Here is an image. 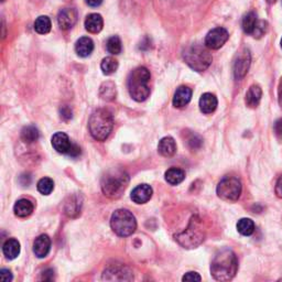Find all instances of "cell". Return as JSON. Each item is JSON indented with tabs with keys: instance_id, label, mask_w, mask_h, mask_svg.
Listing matches in <instances>:
<instances>
[{
	"instance_id": "obj_1",
	"label": "cell",
	"mask_w": 282,
	"mask_h": 282,
	"mask_svg": "<svg viewBox=\"0 0 282 282\" xmlns=\"http://www.w3.org/2000/svg\"><path fill=\"white\" fill-rule=\"evenodd\" d=\"M238 270V260L233 250L228 248L219 250L211 263V273L217 281H229L233 279Z\"/></svg>"
},
{
	"instance_id": "obj_2",
	"label": "cell",
	"mask_w": 282,
	"mask_h": 282,
	"mask_svg": "<svg viewBox=\"0 0 282 282\" xmlns=\"http://www.w3.org/2000/svg\"><path fill=\"white\" fill-rule=\"evenodd\" d=\"M150 71L145 66H139L131 72L128 77V91L134 101L141 103L150 96Z\"/></svg>"
},
{
	"instance_id": "obj_3",
	"label": "cell",
	"mask_w": 282,
	"mask_h": 282,
	"mask_svg": "<svg viewBox=\"0 0 282 282\" xmlns=\"http://www.w3.org/2000/svg\"><path fill=\"white\" fill-rule=\"evenodd\" d=\"M114 128V118L107 109L98 108L92 113L88 120V129L94 139L105 141Z\"/></svg>"
},
{
	"instance_id": "obj_4",
	"label": "cell",
	"mask_w": 282,
	"mask_h": 282,
	"mask_svg": "<svg viewBox=\"0 0 282 282\" xmlns=\"http://www.w3.org/2000/svg\"><path fill=\"white\" fill-rule=\"evenodd\" d=\"M129 183V176L123 169H112L102 178V191L110 198H118Z\"/></svg>"
},
{
	"instance_id": "obj_5",
	"label": "cell",
	"mask_w": 282,
	"mask_h": 282,
	"mask_svg": "<svg viewBox=\"0 0 282 282\" xmlns=\"http://www.w3.org/2000/svg\"><path fill=\"white\" fill-rule=\"evenodd\" d=\"M208 49V48H207ZM206 48L198 44L187 47L183 52V59L185 63L190 66L192 70L196 72H204L212 64V54Z\"/></svg>"
},
{
	"instance_id": "obj_6",
	"label": "cell",
	"mask_w": 282,
	"mask_h": 282,
	"mask_svg": "<svg viewBox=\"0 0 282 282\" xmlns=\"http://www.w3.org/2000/svg\"><path fill=\"white\" fill-rule=\"evenodd\" d=\"M205 239V231L202 227L201 219L193 216L187 228L175 236V240L183 247L191 249L200 246Z\"/></svg>"
},
{
	"instance_id": "obj_7",
	"label": "cell",
	"mask_w": 282,
	"mask_h": 282,
	"mask_svg": "<svg viewBox=\"0 0 282 282\" xmlns=\"http://www.w3.org/2000/svg\"><path fill=\"white\" fill-rule=\"evenodd\" d=\"M110 226L116 235L128 237L137 229V220L135 215L128 209L120 208L115 211L110 218Z\"/></svg>"
},
{
	"instance_id": "obj_8",
	"label": "cell",
	"mask_w": 282,
	"mask_h": 282,
	"mask_svg": "<svg viewBox=\"0 0 282 282\" xmlns=\"http://www.w3.org/2000/svg\"><path fill=\"white\" fill-rule=\"evenodd\" d=\"M217 195L224 201L235 202L241 194V183L236 176H225L217 185Z\"/></svg>"
},
{
	"instance_id": "obj_9",
	"label": "cell",
	"mask_w": 282,
	"mask_h": 282,
	"mask_svg": "<svg viewBox=\"0 0 282 282\" xmlns=\"http://www.w3.org/2000/svg\"><path fill=\"white\" fill-rule=\"evenodd\" d=\"M52 146L54 148V150H57L59 153L62 154H68L70 157H77L81 154V148L75 145V143H72L69 136L65 134V132H57L52 137Z\"/></svg>"
},
{
	"instance_id": "obj_10",
	"label": "cell",
	"mask_w": 282,
	"mask_h": 282,
	"mask_svg": "<svg viewBox=\"0 0 282 282\" xmlns=\"http://www.w3.org/2000/svg\"><path fill=\"white\" fill-rule=\"evenodd\" d=\"M251 64V55L248 49H242L237 54L234 61V76L236 80H241L247 75Z\"/></svg>"
},
{
	"instance_id": "obj_11",
	"label": "cell",
	"mask_w": 282,
	"mask_h": 282,
	"mask_svg": "<svg viewBox=\"0 0 282 282\" xmlns=\"http://www.w3.org/2000/svg\"><path fill=\"white\" fill-rule=\"evenodd\" d=\"M229 39V33L225 28L218 27L211 30L205 38V46L211 50H218L227 42Z\"/></svg>"
},
{
	"instance_id": "obj_12",
	"label": "cell",
	"mask_w": 282,
	"mask_h": 282,
	"mask_svg": "<svg viewBox=\"0 0 282 282\" xmlns=\"http://www.w3.org/2000/svg\"><path fill=\"white\" fill-rule=\"evenodd\" d=\"M77 21V11L74 8H64L58 15V24L61 29L66 31L73 28Z\"/></svg>"
},
{
	"instance_id": "obj_13",
	"label": "cell",
	"mask_w": 282,
	"mask_h": 282,
	"mask_svg": "<svg viewBox=\"0 0 282 282\" xmlns=\"http://www.w3.org/2000/svg\"><path fill=\"white\" fill-rule=\"evenodd\" d=\"M153 190L149 184H140L136 186L131 192V200L136 204H145L148 201H150L152 197Z\"/></svg>"
},
{
	"instance_id": "obj_14",
	"label": "cell",
	"mask_w": 282,
	"mask_h": 282,
	"mask_svg": "<svg viewBox=\"0 0 282 282\" xmlns=\"http://www.w3.org/2000/svg\"><path fill=\"white\" fill-rule=\"evenodd\" d=\"M50 249H51V239L46 234L39 236L33 242V252L38 258L47 257Z\"/></svg>"
},
{
	"instance_id": "obj_15",
	"label": "cell",
	"mask_w": 282,
	"mask_h": 282,
	"mask_svg": "<svg viewBox=\"0 0 282 282\" xmlns=\"http://www.w3.org/2000/svg\"><path fill=\"white\" fill-rule=\"evenodd\" d=\"M192 90L187 86H180L175 91L173 96V106L176 108H183L191 102Z\"/></svg>"
},
{
	"instance_id": "obj_16",
	"label": "cell",
	"mask_w": 282,
	"mask_h": 282,
	"mask_svg": "<svg viewBox=\"0 0 282 282\" xmlns=\"http://www.w3.org/2000/svg\"><path fill=\"white\" fill-rule=\"evenodd\" d=\"M217 97L212 93L203 94L200 98V109L203 114L208 115L214 113L217 108Z\"/></svg>"
},
{
	"instance_id": "obj_17",
	"label": "cell",
	"mask_w": 282,
	"mask_h": 282,
	"mask_svg": "<svg viewBox=\"0 0 282 282\" xmlns=\"http://www.w3.org/2000/svg\"><path fill=\"white\" fill-rule=\"evenodd\" d=\"M75 51L81 58H87L94 51V42L91 38L82 37L75 43Z\"/></svg>"
},
{
	"instance_id": "obj_18",
	"label": "cell",
	"mask_w": 282,
	"mask_h": 282,
	"mask_svg": "<svg viewBox=\"0 0 282 282\" xmlns=\"http://www.w3.org/2000/svg\"><path fill=\"white\" fill-rule=\"evenodd\" d=\"M158 151L165 158L173 157L176 152V143L172 137H164L159 141Z\"/></svg>"
},
{
	"instance_id": "obj_19",
	"label": "cell",
	"mask_w": 282,
	"mask_h": 282,
	"mask_svg": "<svg viewBox=\"0 0 282 282\" xmlns=\"http://www.w3.org/2000/svg\"><path fill=\"white\" fill-rule=\"evenodd\" d=\"M262 97V90L259 85H251L247 91L245 96V103L248 107L256 108Z\"/></svg>"
},
{
	"instance_id": "obj_20",
	"label": "cell",
	"mask_w": 282,
	"mask_h": 282,
	"mask_svg": "<svg viewBox=\"0 0 282 282\" xmlns=\"http://www.w3.org/2000/svg\"><path fill=\"white\" fill-rule=\"evenodd\" d=\"M20 250H21L20 242L15 238L7 239L3 245V252L8 260H14V259L18 257Z\"/></svg>"
},
{
	"instance_id": "obj_21",
	"label": "cell",
	"mask_w": 282,
	"mask_h": 282,
	"mask_svg": "<svg viewBox=\"0 0 282 282\" xmlns=\"http://www.w3.org/2000/svg\"><path fill=\"white\" fill-rule=\"evenodd\" d=\"M33 209H35V205H33V203L30 200H28V198H21V200L17 201L14 206V212L16 216L22 218L30 216Z\"/></svg>"
},
{
	"instance_id": "obj_22",
	"label": "cell",
	"mask_w": 282,
	"mask_h": 282,
	"mask_svg": "<svg viewBox=\"0 0 282 282\" xmlns=\"http://www.w3.org/2000/svg\"><path fill=\"white\" fill-rule=\"evenodd\" d=\"M104 19L99 14H91L85 19V29L91 33H98L103 30Z\"/></svg>"
},
{
	"instance_id": "obj_23",
	"label": "cell",
	"mask_w": 282,
	"mask_h": 282,
	"mask_svg": "<svg viewBox=\"0 0 282 282\" xmlns=\"http://www.w3.org/2000/svg\"><path fill=\"white\" fill-rule=\"evenodd\" d=\"M116 95H117V90H116L115 83L112 81L104 82L101 87H99V96H101V98L104 99V101H114Z\"/></svg>"
},
{
	"instance_id": "obj_24",
	"label": "cell",
	"mask_w": 282,
	"mask_h": 282,
	"mask_svg": "<svg viewBox=\"0 0 282 282\" xmlns=\"http://www.w3.org/2000/svg\"><path fill=\"white\" fill-rule=\"evenodd\" d=\"M165 181L171 185H178L185 179V172L179 168H170L164 174Z\"/></svg>"
},
{
	"instance_id": "obj_25",
	"label": "cell",
	"mask_w": 282,
	"mask_h": 282,
	"mask_svg": "<svg viewBox=\"0 0 282 282\" xmlns=\"http://www.w3.org/2000/svg\"><path fill=\"white\" fill-rule=\"evenodd\" d=\"M51 20H50L48 16L38 17L37 20L35 21V30L39 35H48V33L51 31Z\"/></svg>"
},
{
	"instance_id": "obj_26",
	"label": "cell",
	"mask_w": 282,
	"mask_h": 282,
	"mask_svg": "<svg viewBox=\"0 0 282 282\" xmlns=\"http://www.w3.org/2000/svg\"><path fill=\"white\" fill-rule=\"evenodd\" d=\"M237 230L242 236H250L255 231V223L250 218H240L236 225Z\"/></svg>"
},
{
	"instance_id": "obj_27",
	"label": "cell",
	"mask_w": 282,
	"mask_h": 282,
	"mask_svg": "<svg viewBox=\"0 0 282 282\" xmlns=\"http://www.w3.org/2000/svg\"><path fill=\"white\" fill-rule=\"evenodd\" d=\"M257 15L253 13V11H250V13H248L247 15L244 16V18H242V30L246 33V35H252L253 29H255V27L257 25Z\"/></svg>"
},
{
	"instance_id": "obj_28",
	"label": "cell",
	"mask_w": 282,
	"mask_h": 282,
	"mask_svg": "<svg viewBox=\"0 0 282 282\" xmlns=\"http://www.w3.org/2000/svg\"><path fill=\"white\" fill-rule=\"evenodd\" d=\"M21 139L27 143L36 142L39 137H40V132L36 128L35 126H26L21 130Z\"/></svg>"
},
{
	"instance_id": "obj_29",
	"label": "cell",
	"mask_w": 282,
	"mask_h": 282,
	"mask_svg": "<svg viewBox=\"0 0 282 282\" xmlns=\"http://www.w3.org/2000/svg\"><path fill=\"white\" fill-rule=\"evenodd\" d=\"M118 61L113 57H107L103 59L101 63V69L105 75H112L118 70Z\"/></svg>"
},
{
	"instance_id": "obj_30",
	"label": "cell",
	"mask_w": 282,
	"mask_h": 282,
	"mask_svg": "<svg viewBox=\"0 0 282 282\" xmlns=\"http://www.w3.org/2000/svg\"><path fill=\"white\" fill-rule=\"evenodd\" d=\"M38 191L43 195H49L51 194L52 191L54 190V182L52 179L50 178H42L37 184Z\"/></svg>"
},
{
	"instance_id": "obj_31",
	"label": "cell",
	"mask_w": 282,
	"mask_h": 282,
	"mask_svg": "<svg viewBox=\"0 0 282 282\" xmlns=\"http://www.w3.org/2000/svg\"><path fill=\"white\" fill-rule=\"evenodd\" d=\"M106 47H107V51L113 55L119 54L121 52V49H123V47H121L120 39L117 36L110 37L107 40Z\"/></svg>"
},
{
	"instance_id": "obj_32",
	"label": "cell",
	"mask_w": 282,
	"mask_h": 282,
	"mask_svg": "<svg viewBox=\"0 0 282 282\" xmlns=\"http://www.w3.org/2000/svg\"><path fill=\"white\" fill-rule=\"evenodd\" d=\"M268 30V24L266 21L263 20H258L257 21V25L255 27V29H253L252 32V37L255 39H260L262 38L264 35H266V32Z\"/></svg>"
},
{
	"instance_id": "obj_33",
	"label": "cell",
	"mask_w": 282,
	"mask_h": 282,
	"mask_svg": "<svg viewBox=\"0 0 282 282\" xmlns=\"http://www.w3.org/2000/svg\"><path fill=\"white\" fill-rule=\"evenodd\" d=\"M182 280L183 281H201L202 278H201V275L198 274L197 272H187L183 275V278H182Z\"/></svg>"
},
{
	"instance_id": "obj_34",
	"label": "cell",
	"mask_w": 282,
	"mask_h": 282,
	"mask_svg": "<svg viewBox=\"0 0 282 282\" xmlns=\"http://www.w3.org/2000/svg\"><path fill=\"white\" fill-rule=\"evenodd\" d=\"M13 273L8 269H2L0 270V280L4 282H9L13 280Z\"/></svg>"
},
{
	"instance_id": "obj_35",
	"label": "cell",
	"mask_w": 282,
	"mask_h": 282,
	"mask_svg": "<svg viewBox=\"0 0 282 282\" xmlns=\"http://www.w3.org/2000/svg\"><path fill=\"white\" fill-rule=\"evenodd\" d=\"M273 130H274L275 136H277V137L279 138V139L282 140V117L279 118V119L274 123Z\"/></svg>"
},
{
	"instance_id": "obj_36",
	"label": "cell",
	"mask_w": 282,
	"mask_h": 282,
	"mask_svg": "<svg viewBox=\"0 0 282 282\" xmlns=\"http://www.w3.org/2000/svg\"><path fill=\"white\" fill-rule=\"evenodd\" d=\"M61 112V117L64 118L65 120H69L72 118V109L69 106H62L60 109Z\"/></svg>"
},
{
	"instance_id": "obj_37",
	"label": "cell",
	"mask_w": 282,
	"mask_h": 282,
	"mask_svg": "<svg viewBox=\"0 0 282 282\" xmlns=\"http://www.w3.org/2000/svg\"><path fill=\"white\" fill-rule=\"evenodd\" d=\"M274 192H275V195H277L279 198H282V175L277 181V184H275V187H274Z\"/></svg>"
},
{
	"instance_id": "obj_38",
	"label": "cell",
	"mask_w": 282,
	"mask_h": 282,
	"mask_svg": "<svg viewBox=\"0 0 282 282\" xmlns=\"http://www.w3.org/2000/svg\"><path fill=\"white\" fill-rule=\"evenodd\" d=\"M42 280H53L54 279V272L52 269H48L42 274Z\"/></svg>"
},
{
	"instance_id": "obj_39",
	"label": "cell",
	"mask_w": 282,
	"mask_h": 282,
	"mask_svg": "<svg viewBox=\"0 0 282 282\" xmlns=\"http://www.w3.org/2000/svg\"><path fill=\"white\" fill-rule=\"evenodd\" d=\"M86 4L90 6V7H99L103 4V0H86Z\"/></svg>"
},
{
	"instance_id": "obj_40",
	"label": "cell",
	"mask_w": 282,
	"mask_h": 282,
	"mask_svg": "<svg viewBox=\"0 0 282 282\" xmlns=\"http://www.w3.org/2000/svg\"><path fill=\"white\" fill-rule=\"evenodd\" d=\"M278 101H279L280 107L282 108V79L280 80L279 87H278Z\"/></svg>"
},
{
	"instance_id": "obj_41",
	"label": "cell",
	"mask_w": 282,
	"mask_h": 282,
	"mask_svg": "<svg viewBox=\"0 0 282 282\" xmlns=\"http://www.w3.org/2000/svg\"><path fill=\"white\" fill-rule=\"evenodd\" d=\"M266 2H267L269 5H273L275 2H277V0H266Z\"/></svg>"
},
{
	"instance_id": "obj_42",
	"label": "cell",
	"mask_w": 282,
	"mask_h": 282,
	"mask_svg": "<svg viewBox=\"0 0 282 282\" xmlns=\"http://www.w3.org/2000/svg\"><path fill=\"white\" fill-rule=\"evenodd\" d=\"M280 46H281V48H282V39H281V41H280Z\"/></svg>"
}]
</instances>
